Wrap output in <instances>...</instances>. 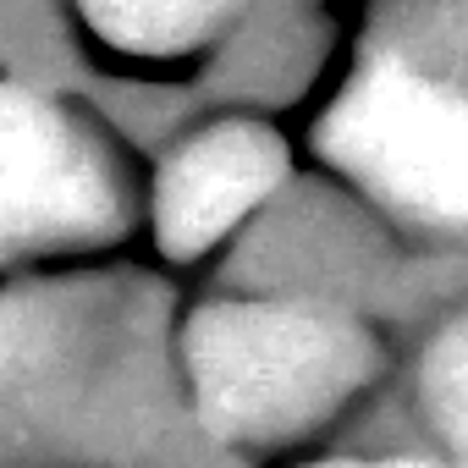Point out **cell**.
<instances>
[{
	"mask_svg": "<svg viewBox=\"0 0 468 468\" xmlns=\"http://www.w3.org/2000/svg\"><path fill=\"white\" fill-rule=\"evenodd\" d=\"M198 419L220 441H282L369 375V336L309 303H209L187 331Z\"/></svg>",
	"mask_w": 468,
	"mask_h": 468,
	"instance_id": "1",
	"label": "cell"
},
{
	"mask_svg": "<svg viewBox=\"0 0 468 468\" xmlns=\"http://www.w3.org/2000/svg\"><path fill=\"white\" fill-rule=\"evenodd\" d=\"M325 149L391 209L468 231V83L386 50L325 122Z\"/></svg>",
	"mask_w": 468,
	"mask_h": 468,
	"instance_id": "2",
	"label": "cell"
},
{
	"mask_svg": "<svg viewBox=\"0 0 468 468\" xmlns=\"http://www.w3.org/2000/svg\"><path fill=\"white\" fill-rule=\"evenodd\" d=\"M116 176L100 144L50 100L0 83V254L105 231Z\"/></svg>",
	"mask_w": 468,
	"mask_h": 468,
	"instance_id": "3",
	"label": "cell"
},
{
	"mask_svg": "<svg viewBox=\"0 0 468 468\" xmlns=\"http://www.w3.org/2000/svg\"><path fill=\"white\" fill-rule=\"evenodd\" d=\"M419 402L435 435L452 446V457L468 463V309H457L430 342L419 364Z\"/></svg>",
	"mask_w": 468,
	"mask_h": 468,
	"instance_id": "6",
	"label": "cell"
},
{
	"mask_svg": "<svg viewBox=\"0 0 468 468\" xmlns=\"http://www.w3.org/2000/svg\"><path fill=\"white\" fill-rule=\"evenodd\" d=\"M100 34L133 50H182L220 23L231 0H83Z\"/></svg>",
	"mask_w": 468,
	"mask_h": 468,
	"instance_id": "5",
	"label": "cell"
},
{
	"mask_svg": "<svg viewBox=\"0 0 468 468\" xmlns=\"http://www.w3.org/2000/svg\"><path fill=\"white\" fill-rule=\"evenodd\" d=\"M282 171H287V154L276 133L254 122H226L182 144L154 198V231L165 254L187 260L220 243L243 215H254L282 187Z\"/></svg>",
	"mask_w": 468,
	"mask_h": 468,
	"instance_id": "4",
	"label": "cell"
},
{
	"mask_svg": "<svg viewBox=\"0 0 468 468\" xmlns=\"http://www.w3.org/2000/svg\"><path fill=\"white\" fill-rule=\"evenodd\" d=\"M320 468H468L457 457H342V463H320Z\"/></svg>",
	"mask_w": 468,
	"mask_h": 468,
	"instance_id": "7",
	"label": "cell"
}]
</instances>
